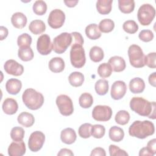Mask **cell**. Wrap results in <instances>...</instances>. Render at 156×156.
<instances>
[{
    "instance_id": "obj_2",
    "label": "cell",
    "mask_w": 156,
    "mask_h": 156,
    "mask_svg": "<svg viewBox=\"0 0 156 156\" xmlns=\"http://www.w3.org/2000/svg\"><path fill=\"white\" fill-rule=\"evenodd\" d=\"M155 132L154 124L149 121H135L129 128V133L133 137L144 139L152 135Z\"/></svg>"
},
{
    "instance_id": "obj_5",
    "label": "cell",
    "mask_w": 156,
    "mask_h": 156,
    "mask_svg": "<svg viewBox=\"0 0 156 156\" xmlns=\"http://www.w3.org/2000/svg\"><path fill=\"white\" fill-rule=\"evenodd\" d=\"M155 16V8L149 4L141 5L137 12V18L143 26H148L153 21Z\"/></svg>"
},
{
    "instance_id": "obj_42",
    "label": "cell",
    "mask_w": 156,
    "mask_h": 156,
    "mask_svg": "<svg viewBox=\"0 0 156 156\" xmlns=\"http://www.w3.org/2000/svg\"><path fill=\"white\" fill-rule=\"evenodd\" d=\"M31 43L32 37L27 33L22 34L19 35L17 38V44L20 48L23 46H30Z\"/></svg>"
},
{
    "instance_id": "obj_36",
    "label": "cell",
    "mask_w": 156,
    "mask_h": 156,
    "mask_svg": "<svg viewBox=\"0 0 156 156\" xmlns=\"http://www.w3.org/2000/svg\"><path fill=\"white\" fill-rule=\"evenodd\" d=\"M34 12L37 15H44L47 10V4L46 3L42 0L36 1L32 7Z\"/></svg>"
},
{
    "instance_id": "obj_50",
    "label": "cell",
    "mask_w": 156,
    "mask_h": 156,
    "mask_svg": "<svg viewBox=\"0 0 156 156\" xmlns=\"http://www.w3.org/2000/svg\"><path fill=\"white\" fill-rule=\"evenodd\" d=\"M9 31L7 27L4 26H1L0 27V40L2 41L4 40L8 35Z\"/></svg>"
},
{
    "instance_id": "obj_15",
    "label": "cell",
    "mask_w": 156,
    "mask_h": 156,
    "mask_svg": "<svg viewBox=\"0 0 156 156\" xmlns=\"http://www.w3.org/2000/svg\"><path fill=\"white\" fill-rule=\"evenodd\" d=\"M26 148L24 142L13 141L8 147V154L10 156H22L26 153Z\"/></svg>"
},
{
    "instance_id": "obj_13",
    "label": "cell",
    "mask_w": 156,
    "mask_h": 156,
    "mask_svg": "<svg viewBox=\"0 0 156 156\" xmlns=\"http://www.w3.org/2000/svg\"><path fill=\"white\" fill-rule=\"evenodd\" d=\"M126 91L127 86L126 83L122 80H117L112 85L110 95L113 99L119 100L124 96Z\"/></svg>"
},
{
    "instance_id": "obj_24",
    "label": "cell",
    "mask_w": 156,
    "mask_h": 156,
    "mask_svg": "<svg viewBox=\"0 0 156 156\" xmlns=\"http://www.w3.org/2000/svg\"><path fill=\"white\" fill-rule=\"evenodd\" d=\"M112 0H98L96 2V9L98 12L101 15H107L112 7Z\"/></svg>"
},
{
    "instance_id": "obj_30",
    "label": "cell",
    "mask_w": 156,
    "mask_h": 156,
    "mask_svg": "<svg viewBox=\"0 0 156 156\" xmlns=\"http://www.w3.org/2000/svg\"><path fill=\"white\" fill-rule=\"evenodd\" d=\"M118 7L123 13H130L135 9V1L133 0H118Z\"/></svg>"
},
{
    "instance_id": "obj_47",
    "label": "cell",
    "mask_w": 156,
    "mask_h": 156,
    "mask_svg": "<svg viewBox=\"0 0 156 156\" xmlns=\"http://www.w3.org/2000/svg\"><path fill=\"white\" fill-rule=\"evenodd\" d=\"M91 156H105L106 155V153H105V151L104 149H103L102 147H96L94 149H93L91 151V152L90 154Z\"/></svg>"
},
{
    "instance_id": "obj_25",
    "label": "cell",
    "mask_w": 156,
    "mask_h": 156,
    "mask_svg": "<svg viewBox=\"0 0 156 156\" xmlns=\"http://www.w3.org/2000/svg\"><path fill=\"white\" fill-rule=\"evenodd\" d=\"M29 29L32 34L39 35L45 31L46 25L42 20H35L31 21L29 24Z\"/></svg>"
},
{
    "instance_id": "obj_20",
    "label": "cell",
    "mask_w": 156,
    "mask_h": 156,
    "mask_svg": "<svg viewBox=\"0 0 156 156\" xmlns=\"http://www.w3.org/2000/svg\"><path fill=\"white\" fill-rule=\"evenodd\" d=\"M27 22L26 16L21 12H16L11 17V23L12 25L17 29L24 28Z\"/></svg>"
},
{
    "instance_id": "obj_6",
    "label": "cell",
    "mask_w": 156,
    "mask_h": 156,
    "mask_svg": "<svg viewBox=\"0 0 156 156\" xmlns=\"http://www.w3.org/2000/svg\"><path fill=\"white\" fill-rule=\"evenodd\" d=\"M70 61L71 65L76 68H80L84 66L86 57L85 50L82 46L79 44L71 45Z\"/></svg>"
},
{
    "instance_id": "obj_38",
    "label": "cell",
    "mask_w": 156,
    "mask_h": 156,
    "mask_svg": "<svg viewBox=\"0 0 156 156\" xmlns=\"http://www.w3.org/2000/svg\"><path fill=\"white\" fill-rule=\"evenodd\" d=\"M24 130L22 127L16 126L12 129L10 132V137L13 140V141H22L24 138Z\"/></svg>"
},
{
    "instance_id": "obj_1",
    "label": "cell",
    "mask_w": 156,
    "mask_h": 156,
    "mask_svg": "<svg viewBox=\"0 0 156 156\" xmlns=\"http://www.w3.org/2000/svg\"><path fill=\"white\" fill-rule=\"evenodd\" d=\"M130 109L143 116L155 119V102H149L141 97H133L130 101Z\"/></svg>"
},
{
    "instance_id": "obj_18",
    "label": "cell",
    "mask_w": 156,
    "mask_h": 156,
    "mask_svg": "<svg viewBox=\"0 0 156 156\" xmlns=\"http://www.w3.org/2000/svg\"><path fill=\"white\" fill-rule=\"evenodd\" d=\"M77 135L75 130L72 128H66L62 130L60 139L62 141L66 144H71L76 140Z\"/></svg>"
},
{
    "instance_id": "obj_9",
    "label": "cell",
    "mask_w": 156,
    "mask_h": 156,
    "mask_svg": "<svg viewBox=\"0 0 156 156\" xmlns=\"http://www.w3.org/2000/svg\"><path fill=\"white\" fill-rule=\"evenodd\" d=\"M112 110L109 106L98 105L93 109L92 117L98 121H107L112 118Z\"/></svg>"
},
{
    "instance_id": "obj_16",
    "label": "cell",
    "mask_w": 156,
    "mask_h": 156,
    "mask_svg": "<svg viewBox=\"0 0 156 156\" xmlns=\"http://www.w3.org/2000/svg\"><path fill=\"white\" fill-rule=\"evenodd\" d=\"M108 63L110 65L112 70L116 73L124 71L126 66L124 59L122 57L118 55L110 57L108 60Z\"/></svg>"
},
{
    "instance_id": "obj_40",
    "label": "cell",
    "mask_w": 156,
    "mask_h": 156,
    "mask_svg": "<svg viewBox=\"0 0 156 156\" xmlns=\"http://www.w3.org/2000/svg\"><path fill=\"white\" fill-rule=\"evenodd\" d=\"M105 133V129L101 124H94L91 127V134L95 138H102Z\"/></svg>"
},
{
    "instance_id": "obj_7",
    "label": "cell",
    "mask_w": 156,
    "mask_h": 156,
    "mask_svg": "<svg viewBox=\"0 0 156 156\" xmlns=\"http://www.w3.org/2000/svg\"><path fill=\"white\" fill-rule=\"evenodd\" d=\"M72 43L71 34L68 32H63L55 37L53 40V50L55 53L62 54L65 52L68 46Z\"/></svg>"
},
{
    "instance_id": "obj_39",
    "label": "cell",
    "mask_w": 156,
    "mask_h": 156,
    "mask_svg": "<svg viewBox=\"0 0 156 156\" xmlns=\"http://www.w3.org/2000/svg\"><path fill=\"white\" fill-rule=\"evenodd\" d=\"M122 29L126 32L133 34L136 32L138 30V26L135 21L127 20L123 23Z\"/></svg>"
},
{
    "instance_id": "obj_51",
    "label": "cell",
    "mask_w": 156,
    "mask_h": 156,
    "mask_svg": "<svg viewBox=\"0 0 156 156\" xmlns=\"http://www.w3.org/2000/svg\"><path fill=\"white\" fill-rule=\"evenodd\" d=\"M148 80L150 85H151L154 87H155L156 86V73L155 72H154L149 75Z\"/></svg>"
},
{
    "instance_id": "obj_32",
    "label": "cell",
    "mask_w": 156,
    "mask_h": 156,
    "mask_svg": "<svg viewBox=\"0 0 156 156\" xmlns=\"http://www.w3.org/2000/svg\"><path fill=\"white\" fill-rule=\"evenodd\" d=\"M108 82L105 79H99L96 83L94 88L96 93L99 95L103 96L107 94L108 91Z\"/></svg>"
},
{
    "instance_id": "obj_21",
    "label": "cell",
    "mask_w": 156,
    "mask_h": 156,
    "mask_svg": "<svg viewBox=\"0 0 156 156\" xmlns=\"http://www.w3.org/2000/svg\"><path fill=\"white\" fill-rule=\"evenodd\" d=\"M129 85L130 91L133 94L141 93L145 88L144 81L140 77H135L131 79Z\"/></svg>"
},
{
    "instance_id": "obj_41",
    "label": "cell",
    "mask_w": 156,
    "mask_h": 156,
    "mask_svg": "<svg viewBox=\"0 0 156 156\" xmlns=\"http://www.w3.org/2000/svg\"><path fill=\"white\" fill-rule=\"evenodd\" d=\"M92 125L90 123H84L82 124L78 130V133L79 136L83 138H90L91 135V130Z\"/></svg>"
},
{
    "instance_id": "obj_52",
    "label": "cell",
    "mask_w": 156,
    "mask_h": 156,
    "mask_svg": "<svg viewBox=\"0 0 156 156\" xmlns=\"http://www.w3.org/2000/svg\"><path fill=\"white\" fill-rule=\"evenodd\" d=\"M139 155L140 156H143V155L153 156L154 155L148 150V149L146 147H144L140 149V152H139Z\"/></svg>"
},
{
    "instance_id": "obj_19",
    "label": "cell",
    "mask_w": 156,
    "mask_h": 156,
    "mask_svg": "<svg viewBox=\"0 0 156 156\" xmlns=\"http://www.w3.org/2000/svg\"><path fill=\"white\" fill-rule=\"evenodd\" d=\"M22 87V83L21 80L17 79H10L5 83L6 91L10 94L16 95L21 90Z\"/></svg>"
},
{
    "instance_id": "obj_3",
    "label": "cell",
    "mask_w": 156,
    "mask_h": 156,
    "mask_svg": "<svg viewBox=\"0 0 156 156\" xmlns=\"http://www.w3.org/2000/svg\"><path fill=\"white\" fill-rule=\"evenodd\" d=\"M22 99L24 105L32 110L39 109L44 103L43 94L33 88L25 90L22 95Z\"/></svg>"
},
{
    "instance_id": "obj_49",
    "label": "cell",
    "mask_w": 156,
    "mask_h": 156,
    "mask_svg": "<svg viewBox=\"0 0 156 156\" xmlns=\"http://www.w3.org/2000/svg\"><path fill=\"white\" fill-rule=\"evenodd\" d=\"M57 155L58 156H64V155L73 156V155H74V154L71 150H70L69 149H66V148H63L60 150V151L57 154Z\"/></svg>"
},
{
    "instance_id": "obj_33",
    "label": "cell",
    "mask_w": 156,
    "mask_h": 156,
    "mask_svg": "<svg viewBox=\"0 0 156 156\" xmlns=\"http://www.w3.org/2000/svg\"><path fill=\"white\" fill-rule=\"evenodd\" d=\"M79 103L81 107L83 108H88L93 103V96L88 93H83L79 98Z\"/></svg>"
},
{
    "instance_id": "obj_23",
    "label": "cell",
    "mask_w": 156,
    "mask_h": 156,
    "mask_svg": "<svg viewBox=\"0 0 156 156\" xmlns=\"http://www.w3.org/2000/svg\"><path fill=\"white\" fill-rule=\"evenodd\" d=\"M17 121L18 123L23 126L25 127H30L34 124L35 118L32 114L23 112L18 116Z\"/></svg>"
},
{
    "instance_id": "obj_31",
    "label": "cell",
    "mask_w": 156,
    "mask_h": 156,
    "mask_svg": "<svg viewBox=\"0 0 156 156\" xmlns=\"http://www.w3.org/2000/svg\"><path fill=\"white\" fill-rule=\"evenodd\" d=\"M89 55L91 60L93 62H99L104 58V54L101 48L94 46L90 49Z\"/></svg>"
},
{
    "instance_id": "obj_8",
    "label": "cell",
    "mask_w": 156,
    "mask_h": 156,
    "mask_svg": "<svg viewBox=\"0 0 156 156\" xmlns=\"http://www.w3.org/2000/svg\"><path fill=\"white\" fill-rule=\"evenodd\" d=\"M60 113L63 116H69L74 112V107L71 99L66 94L58 96L55 101Z\"/></svg>"
},
{
    "instance_id": "obj_14",
    "label": "cell",
    "mask_w": 156,
    "mask_h": 156,
    "mask_svg": "<svg viewBox=\"0 0 156 156\" xmlns=\"http://www.w3.org/2000/svg\"><path fill=\"white\" fill-rule=\"evenodd\" d=\"M4 69L7 74L15 76H21L24 72L23 66L12 59L8 60L5 62Z\"/></svg>"
},
{
    "instance_id": "obj_10",
    "label": "cell",
    "mask_w": 156,
    "mask_h": 156,
    "mask_svg": "<svg viewBox=\"0 0 156 156\" xmlns=\"http://www.w3.org/2000/svg\"><path fill=\"white\" fill-rule=\"evenodd\" d=\"M45 135L41 131H35L32 132L29 138L28 146L29 149L34 152L40 150L44 143Z\"/></svg>"
},
{
    "instance_id": "obj_37",
    "label": "cell",
    "mask_w": 156,
    "mask_h": 156,
    "mask_svg": "<svg viewBox=\"0 0 156 156\" xmlns=\"http://www.w3.org/2000/svg\"><path fill=\"white\" fill-rule=\"evenodd\" d=\"M112 68L108 63H101L98 68V74L101 77L106 78L111 76L112 73Z\"/></svg>"
},
{
    "instance_id": "obj_48",
    "label": "cell",
    "mask_w": 156,
    "mask_h": 156,
    "mask_svg": "<svg viewBox=\"0 0 156 156\" xmlns=\"http://www.w3.org/2000/svg\"><path fill=\"white\" fill-rule=\"evenodd\" d=\"M146 147L153 155H155L156 154V139L154 138L150 140L147 143Z\"/></svg>"
},
{
    "instance_id": "obj_53",
    "label": "cell",
    "mask_w": 156,
    "mask_h": 156,
    "mask_svg": "<svg viewBox=\"0 0 156 156\" xmlns=\"http://www.w3.org/2000/svg\"><path fill=\"white\" fill-rule=\"evenodd\" d=\"M79 2V1H64V3L68 7H74Z\"/></svg>"
},
{
    "instance_id": "obj_46",
    "label": "cell",
    "mask_w": 156,
    "mask_h": 156,
    "mask_svg": "<svg viewBox=\"0 0 156 156\" xmlns=\"http://www.w3.org/2000/svg\"><path fill=\"white\" fill-rule=\"evenodd\" d=\"M72 36V43L71 45L73 44H79L82 46L84 42L83 38L82 35L77 32H73L71 33Z\"/></svg>"
},
{
    "instance_id": "obj_28",
    "label": "cell",
    "mask_w": 156,
    "mask_h": 156,
    "mask_svg": "<svg viewBox=\"0 0 156 156\" xmlns=\"http://www.w3.org/2000/svg\"><path fill=\"white\" fill-rule=\"evenodd\" d=\"M18 57L24 62L32 60L34 58V52L30 46L20 47L18 51Z\"/></svg>"
},
{
    "instance_id": "obj_44",
    "label": "cell",
    "mask_w": 156,
    "mask_h": 156,
    "mask_svg": "<svg viewBox=\"0 0 156 156\" xmlns=\"http://www.w3.org/2000/svg\"><path fill=\"white\" fill-rule=\"evenodd\" d=\"M139 38L144 42H149L153 40L154 35L153 32L149 29L142 30L138 34Z\"/></svg>"
},
{
    "instance_id": "obj_17",
    "label": "cell",
    "mask_w": 156,
    "mask_h": 156,
    "mask_svg": "<svg viewBox=\"0 0 156 156\" xmlns=\"http://www.w3.org/2000/svg\"><path fill=\"white\" fill-rule=\"evenodd\" d=\"M2 108L5 114L11 115L15 114L17 112L18 105L15 99L13 98H7L4 101Z\"/></svg>"
},
{
    "instance_id": "obj_34",
    "label": "cell",
    "mask_w": 156,
    "mask_h": 156,
    "mask_svg": "<svg viewBox=\"0 0 156 156\" xmlns=\"http://www.w3.org/2000/svg\"><path fill=\"white\" fill-rule=\"evenodd\" d=\"M99 29L103 33H108L112 32L115 27V23L110 19H104L99 24Z\"/></svg>"
},
{
    "instance_id": "obj_4",
    "label": "cell",
    "mask_w": 156,
    "mask_h": 156,
    "mask_svg": "<svg viewBox=\"0 0 156 156\" xmlns=\"http://www.w3.org/2000/svg\"><path fill=\"white\" fill-rule=\"evenodd\" d=\"M128 56L130 65L137 68L144 66V54L142 49L137 44H132L129 46Z\"/></svg>"
},
{
    "instance_id": "obj_22",
    "label": "cell",
    "mask_w": 156,
    "mask_h": 156,
    "mask_svg": "<svg viewBox=\"0 0 156 156\" xmlns=\"http://www.w3.org/2000/svg\"><path fill=\"white\" fill-rule=\"evenodd\" d=\"M48 66L52 72L57 73L63 71L65 65L64 60L61 57H56L50 60Z\"/></svg>"
},
{
    "instance_id": "obj_43",
    "label": "cell",
    "mask_w": 156,
    "mask_h": 156,
    "mask_svg": "<svg viewBox=\"0 0 156 156\" xmlns=\"http://www.w3.org/2000/svg\"><path fill=\"white\" fill-rule=\"evenodd\" d=\"M108 150L110 156H127L129 155L124 150L114 144H110Z\"/></svg>"
},
{
    "instance_id": "obj_29",
    "label": "cell",
    "mask_w": 156,
    "mask_h": 156,
    "mask_svg": "<svg viewBox=\"0 0 156 156\" xmlns=\"http://www.w3.org/2000/svg\"><path fill=\"white\" fill-rule=\"evenodd\" d=\"M68 80L71 85L74 87H78L83 84L84 82V76L80 72L74 71L69 74Z\"/></svg>"
},
{
    "instance_id": "obj_26",
    "label": "cell",
    "mask_w": 156,
    "mask_h": 156,
    "mask_svg": "<svg viewBox=\"0 0 156 156\" xmlns=\"http://www.w3.org/2000/svg\"><path fill=\"white\" fill-rule=\"evenodd\" d=\"M85 34L87 37L91 40H97L101 37V32L98 26L95 24H88L85 27Z\"/></svg>"
},
{
    "instance_id": "obj_45",
    "label": "cell",
    "mask_w": 156,
    "mask_h": 156,
    "mask_svg": "<svg viewBox=\"0 0 156 156\" xmlns=\"http://www.w3.org/2000/svg\"><path fill=\"white\" fill-rule=\"evenodd\" d=\"M156 53L155 52H150L147 55L144 57V64L146 65L148 67L151 68H156Z\"/></svg>"
},
{
    "instance_id": "obj_35",
    "label": "cell",
    "mask_w": 156,
    "mask_h": 156,
    "mask_svg": "<svg viewBox=\"0 0 156 156\" xmlns=\"http://www.w3.org/2000/svg\"><path fill=\"white\" fill-rule=\"evenodd\" d=\"M115 120L118 124L126 125L130 120V114L126 110H119L116 114Z\"/></svg>"
},
{
    "instance_id": "obj_27",
    "label": "cell",
    "mask_w": 156,
    "mask_h": 156,
    "mask_svg": "<svg viewBox=\"0 0 156 156\" xmlns=\"http://www.w3.org/2000/svg\"><path fill=\"white\" fill-rule=\"evenodd\" d=\"M108 136L112 141L119 142L123 139L124 136V132L123 129L121 127L114 126L109 129Z\"/></svg>"
},
{
    "instance_id": "obj_11",
    "label": "cell",
    "mask_w": 156,
    "mask_h": 156,
    "mask_svg": "<svg viewBox=\"0 0 156 156\" xmlns=\"http://www.w3.org/2000/svg\"><path fill=\"white\" fill-rule=\"evenodd\" d=\"M65 20V13L62 10L56 9L50 12L48 19V23L51 28L58 29L63 25Z\"/></svg>"
},
{
    "instance_id": "obj_12",
    "label": "cell",
    "mask_w": 156,
    "mask_h": 156,
    "mask_svg": "<svg viewBox=\"0 0 156 156\" xmlns=\"http://www.w3.org/2000/svg\"><path fill=\"white\" fill-rule=\"evenodd\" d=\"M37 49L39 54L43 55H47L51 52L53 50V45L48 35L43 34L38 38Z\"/></svg>"
}]
</instances>
